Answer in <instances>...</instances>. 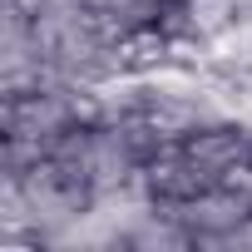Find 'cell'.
<instances>
[{
  "label": "cell",
  "mask_w": 252,
  "mask_h": 252,
  "mask_svg": "<svg viewBox=\"0 0 252 252\" xmlns=\"http://www.w3.org/2000/svg\"><path fill=\"white\" fill-rule=\"evenodd\" d=\"M168 5H173V0H99L94 15H99V25H104L109 40H119L124 50H139L144 40L158 35Z\"/></svg>",
  "instance_id": "cell-1"
}]
</instances>
